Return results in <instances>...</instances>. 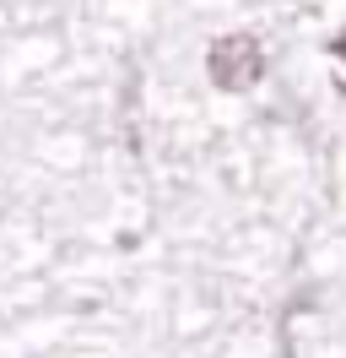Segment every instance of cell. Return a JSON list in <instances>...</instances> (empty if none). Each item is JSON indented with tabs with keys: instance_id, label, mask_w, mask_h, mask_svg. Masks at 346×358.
I'll return each mask as SVG.
<instances>
[{
	"instance_id": "cell-1",
	"label": "cell",
	"mask_w": 346,
	"mask_h": 358,
	"mask_svg": "<svg viewBox=\"0 0 346 358\" xmlns=\"http://www.w3.org/2000/svg\"><path fill=\"white\" fill-rule=\"evenodd\" d=\"M206 76L211 87L222 92H255L260 76H265V49H260L255 33H222L211 49H206Z\"/></svg>"
},
{
	"instance_id": "cell-2",
	"label": "cell",
	"mask_w": 346,
	"mask_h": 358,
	"mask_svg": "<svg viewBox=\"0 0 346 358\" xmlns=\"http://www.w3.org/2000/svg\"><path fill=\"white\" fill-rule=\"evenodd\" d=\"M324 60H330V82H336V92L346 98V27L324 44Z\"/></svg>"
}]
</instances>
